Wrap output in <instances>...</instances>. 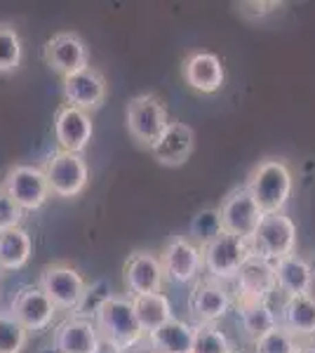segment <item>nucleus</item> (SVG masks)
Instances as JSON below:
<instances>
[{"instance_id":"nucleus-1","label":"nucleus","mask_w":315,"mask_h":353,"mask_svg":"<svg viewBox=\"0 0 315 353\" xmlns=\"http://www.w3.org/2000/svg\"><path fill=\"white\" fill-rule=\"evenodd\" d=\"M94 325L101 337V344L118 353L132 349L144 339V330L136 321L134 304L130 297L108 294L101 299L94 309Z\"/></svg>"},{"instance_id":"nucleus-2","label":"nucleus","mask_w":315,"mask_h":353,"mask_svg":"<svg viewBox=\"0 0 315 353\" xmlns=\"http://www.w3.org/2000/svg\"><path fill=\"white\" fill-rule=\"evenodd\" d=\"M245 189L252 193L263 214H278L285 212V205L294 189V176L283 158L271 156L252 168Z\"/></svg>"},{"instance_id":"nucleus-3","label":"nucleus","mask_w":315,"mask_h":353,"mask_svg":"<svg viewBox=\"0 0 315 353\" xmlns=\"http://www.w3.org/2000/svg\"><path fill=\"white\" fill-rule=\"evenodd\" d=\"M125 121H128V132L136 144L151 149L153 144L163 137L167 130L170 113L167 106L163 104L158 94H136L128 101V111H125Z\"/></svg>"},{"instance_id":"nucleus-4","label":"nucleus","mask_w":315,"mask_h":353,"mask_svg":"<svg viewBox=\"0 0 315 353\" xmlns=\"http://www.w3.org/2000/svg\"><path fill=\"white\" fill-rule=\"evenodd\" d=\"M250 248L254 257L276 264V261L296 252V224L285 212L263 214L259 229L254 231L250 241Z\"/></svg>"},{"instance_id":"nucleus-5","label":"nucleus","mask_w":315,"mask_h":353,"mask_svg":"<svg viewBox=\"0 0 315 353\" xmlns=\"http://www.w3.org/2000/svg\"><path fill=\"white\" fill-rule=\"evenodd\" d=\"M38 285L52 299L57 309L73 311L83 304V299L88 297V283H85L83 273H80L73 264L66 261H54L48 264L40 271Z\"/></svg>"},{"instance_id":"nucleus-6","label":"nucleus","mask_w":315,"mask_h":353,"mask_svg":"<svg viewBox=\"0 0 315 353\" xmlns=\"http://www.w3.org/2000/svg\"><path fill=\"white\" fill-rule=\"evenodd\" d=\"M254 257L250 243L243 241L238 236L223 231L216 241H212L210 245L203 248V264L205 271L210 273V278L214 281H236V276L240 273L247 261Z\"/></svg>"},{"instance_id":"nucleus-7","label":"nucleus","mask_w":315,"mask_h":353,"mask_svg":"<svg viewBox=\"0 0 315 353\" xmlns=\"http://www.w3.org/2000/svg\"><path fill=\"white\" fill-rule=\"evenodd\" d=\"M50 193L57 198H76L85 191L90 179V168L83 153L54 151L43 165Z\"/></svg>"},{"instance_id":"nucleus-8","label":"nucleus","mask_w":315,"mask_h":353,"mask_svg":"<svg viewBox=\"0 0 315 353\" xmlns=\"http://www.w3.org/2000/svg\"><path fill=\"white\" fill-rule=\"evenodd\" d=\"M219 217L221 226L226 233L238 236L243 241H252L254 231L259 229V221L263 219V212L259 210V205L252 198V193L245 186H238L228 193L219 205Z\"/></svg>"},{"instance_id":"nucleus-9","label":"nucleus","mask_w":315,"mask_h":353,"mask_svg":"<svg viewBox=\"0 0 315 353\" xmlns=\"http://www.w3.org/2000/svg\"><path fill=\"white\" fill-rule=\"evenodd\" d=\"M3 186L24 212H36L52 196L43 168H33V165H12L5 174Z\"/></svg>"},{"instance_id":"nucleus-10","label":"nucleus","mask_w":315,"mask_h":353,"mask_svg":"<svg viewBox=\"0 0 315 353\" xmlns=\"http://www.w3.org/2000/svg\"><path fill=\"white\" fill-rule=\"evenodd\" d=\"M160 261H163L165 281L174 283V285H184V283L196 281L200 271L205 269L203 250L184 236H174L165 245Z\"/></svg>"},{"instance_id":"nucleus-11","label":"nucleus","mask_w":315,"mask_h":353,"mask_svg":"<svg viewBox=\"0 0 315 353\" xmlns=\"http://www.w3.org/2000/svg\"><path fill=\"white\" fill-rule=\"evenodd\" d=\"M43 59L54 73L66 78L90 66V50L78 33L66 31V33H57V36H52L45 43Z\"/></svg>"},{"instance_id":"nucleus-12","label":"nucleus","mask_w":315,"mask_h":353,"mask_svg":"<svg viewBox=\"0 0 315 353\" xmlns=\"http://www.w3.org/2000/svg\"><path fill=\"white\" fill-rule=\"evenodd\" d=\"M123 283L128 288L130 299L141 297V294L163 292V261H160L158 254L144 252V250L132 252L123 266Z\"/></svg>"},{"instance_id":"nucleus-13","label":"nucleus","mask_w":315,"mask_h":353,"mask_svg":"<svg viewBox=\"0 0 315 353\" xmlns=\"http://www.w3.org/2000/svg\"><path fill=\"white\" fill-rule=\"evenodd\" d=\"M61 92H64L66 106L92 113L101 109V104L106 101V81L96 68L88 66L73 76L61 78Z\"/></svg>"},{"instance_id":"nucleus-14","label":"nucleus","mask_w":315,"mask_h":353,"mask_svg":"<svg viewBox=\"0 0 315 353\" xmlns=\"http://www.w3.org/2000/svg\"><path fill=\"white\" fill-rule=\"evenodd\" d=\"M10 313L21 323L28 334L31 332H45L54 321L57 306L52 299L40 290V285H26L14 294Z\"/></svg>"},{"instance_id":"nucleus-15","label":"nucleus","mask_w":315,"mask_h":353,"mask_svg":"<svg viewBox=\"0 0 315 353\" xmlns=\"http://www.w3.org/2000/svg\"><path fill=\"white\" fill-rule=\"evenodd\" d=\"M236 285V301L238 304H254V301H268L276 292V266L266 259L252 257L247 264L240 269L233 281Z\"/></svg>"},{"instance_id":"nucleus-16","label":"nucleus","mask_w":315,"mask_h":353,"mask_svg":"<svg viewBox=\"0 0 315 353\" xmlns=\"http://www.w3.org/2000/svg\"><path fill=\"white\" fill-rule=\"evenodd\" d=\"M231 294L214 278H205L193 285L188 294V309L191 316L198 321V325H214L219 318L231 311Z\"/></svg>"},{"instance_id":"nucleus-17","label":"nucleus","mask_w":315,"mask_h":353,"mask_svg":"<svg viewBox=\"0 0 315 353\" xmlns=\"http://www.w3.org/2000/svg\"><path fill=\"white\" fill-rule=\"evenodd\" d=\"M94 134V125L90 113L73 109V106H59L54 113V139L59 151L83 153L88 149L90 139Z\"/></svg>"},{"instance_id":"nucleus-18","label":"nucleus","mask_w":315,"mask_h":353,"mask_svg":"<svg viewBox=\"0 0 315 353\" xmlns=\"http://www.w3.org/2000/svg\"><path fill=\"white\" fill-rule=\"evenodd\" d=\"M101 337L96 332L94 321L83 316L66 318L54 330V351L57 353H99Z\"/></svg>"},{"instance_id":"nucleus-19","label":"nucleus","mask_w":315,"mask_h":353,"mask_svg":"<svg viewBox=\"0 0 315 353\" xmlns=\"http://www.w3.org/2000/svg\"><path fill=\"white\" fill-rule=\"evenodd\" d=\"M184 81L188 88H193L196 92L212 94L219 92L226 81V71L221 66V59L212 52H193L184 59L181 66Z\"/></svg>"},{"instance_id":"nucleus-20","label":"nucleus","mask_w":315,"mask_h":353,"mask_svg":"<svg viewBox=\"0 0 315 353\" xmlns=\"http://www.w3.org/2000/svg\"><path fill=\"white\" fill-rule=\"evenodd\" d=\"M196 146V134L186 123H170L163 137L151 146V156L165 168H179L184 165Z\"/></svg>"},{"instance_id":"nucleus-21","label":"nucleus","mask_w":315,"mask_h":353,"mask_svg":"<svg viewBox=\"0 0 315 353\" xmlns=\"http://www.w3.org/2000/svg\"><path fill=\"white\" fill-rule=\"evenodd\" d=\"M280 327L289 332L294 339H313L315 337V297L313 294H299L287 297L278 313Z\"/></svg>"},{"instance_id":"nucleus-22","label":"nucleus","mask_w":315,"mask_h":353,"mask_svg":"<svg viewBox=\"0 0 315 353\" xmlns=\"http://www.w3.org/2000/svg\"><path fill=\"white\" fill-rule=\"evenodd\" d=\"M276 285L280 292L287 297H299V294H311L315 271L311 261H306L299 254H289V257L276 261Z\"/></svg>"},{"instance_id":"nucleus-23","label":"nucleus","mask_w":315,"mask_h":353,"mask_svg":"<svg viewBox=\"0 0 315 353\" xmlns=\"http://www.w3.org/2000/svg\"><path fill=\"white\" fill-rule=\"evenodd\" d=\"M236 318L243 330L245 339L256 344L268 332L280 327L278 313L271 309L268 301H254V304H236Z\"/></svg>"},{"instance_id":"nucleus-24","label":"nucleus","mask_w":315,"mask_h":353,"mask_svg":"<svg viewBox=\"0 0 315 353\" xmlns=\"http://www.w3.org/2000/svg\"><path fill=\"white\" fill-rule=\"evenodd\" d=\"M193 339H196V327L176 318L148 334V344L156 353H191Z\"/></svg>"},{"instance_id":"nucleus-25","label":"nucleus","mask_w":315,"mask_h":353,"mask_svg":"<svg viewBox=\"0 0 315 353\" xmlns=\"http://www.w3.org/2000/svg\"><path fill=\"white\" fill-rule=\"evenodd\" d=\"M132 304H134L136 321H139L144 334L156 332L158 327H163L165 323H170L172 318H174L172 301L167 299V294H165V292L141 294V297L132 299Z\"/></svg>"},{"instance_id":"nucleus-26","label":"nucleus","mask_w":315,"mask_h":353,"mask_svg":"<svg viewBox=\"0 0 315 353\" xmlns=\"http://www.w3.org/2000/svg\"><path fill=\"white\" fill-rule=\"evenodd\" d=\"M33 243L31 236L17 226V229L0 233V269L3 271H19L31 259Z\"/></svg>"},{"instance_id":"nucleus-27","label":"nucleus","mask_w":315,"mask_h":353,"mask_svg":"<svg viewBox=\"0 0 315 353\" xmlns=\"http://www.w3.org/2000/svg\"><path fill=\"white\" fill-rule=\"evenodd\" d=\"M21 57H24V48H21L19 31L0 21V76H10L21 66Z\"/></svg>"},{"instance_id":"nucleus-28","label":"nucleus","mask_w":315,"mask_h":353,"mask_svg":"<svg viewBox=\"0 0 315 353\" xmlns=\"http://www.w3.org/2000/svg\"><path fill=\"white\" fill-rule=\"evenodd\" d=\"M223 233L221 226V217H219V208H207V210H200L196 217L191 219V226H188V241L196 243L200 250L205 245H210L212 241H216Z\"/></svg>"},{"instance_id":"nucleus-29","label":"nucleus","mask_w":315,"mask_h":353,"mask_svg":"<svg viewBox=\"0 0 315 353\" xmlns=\"http://www.w3.org/2000/svg\"><path fill=\"white\" fill-rule=\"evenodd\" d=\"M26 341L28 330L10 311H0V353H21Z\"/></svg>"},{"instance_id":"nucleus-30","label":"nucleus","mask_w":315,"mask_h":353,"mask_svg":"<svg viewBox=\"0 0 315 353\" xmlns=\"http://www.w3.org/2000/svg\"><path fill=\"white\" fill-rule=\"evenodd\" d=\"M233 346L228 341L226 332H221L216 325H198L196 339H193L191 353H231Z\"/></svg>"},{"instance_id":"nucleus-31","label":"nucleus","mask_w":315,"mask_h":353,"mask_svg":"<svg viewBox=\"0 0 315 353\" xmlns=\"http://www.w3.org/2000/svg\"><path fill=\"white\" fill-rule=\"evenodd\" d=\"M301 341L294 339L289 332H285L283 327L273 330L268 332L266 337L259 339L254 344V351L256 353H299L301 351Z\"/></svg>"},{"instance_id":"nucleus-32","label":"nucleus","mask_w":315,"mask_h":353,"mask_svg":"<svg viewBox=\"0 0 315 353\" xmlns=\"http://www.w3.org/2000/svg\"><path fill=\"white\" fill-rule=\"evenodd\" d=\"M21 217H24V210L14 203L5 186H0V233L17 229L21 224Z\"/></svg>"},{"instance_id":"nucleus-33","label":"nucleus","mask_w":315,"mask_h":353,"mask_svg":"<svg viewBox=\"0 0 315 353\" xmlns=\"http://www.w3.org/2000/svg\"><path fill=\"white\" fill-rule=\"evenodd\" d=\"M238 12L245 17V19H263V17L278 12L283 8V3H276V0H250V3H238L236 5Z\"/></svg>"},{"instance_id":"nucleus-34","label":"nucleus","mask_w":315,"mask_h":353,"mask_svg":"<svg viewBox=\"0 0 315 353\" xmlns=\"http://www.w3.org/2000/svg\"><path fill=\"white\" fill-rule=\"evenodd\" d=\"M299 353H315V344H306V346H301V351Z\"/></svg>"},{"instance_id":"nucleus-35","label":"nucleus","mask_w":315,"mask_h":353,"mask_svg":"<svg viewBox=\"0 0 315 353\" xmlns=\"http://www.w3.org/2000/svg\"><path fill=\"white\" fill-rule=\"evenodd\" d=\"M99 353H118V351H113V349H108V346H106V349H104V346H101V351Z\"/></svg>"},{"instance_id":"nucleus-36","label":"nucleus","mask_w":315,"mask_h":353,"mask_svg":"<svg viewBox=\"0 0 315 353\" xmlns=\"http://www.w3.org/2000/svg\"><path fill=\"white\" fill-rule=\"evenodd\" d=\"M231 353H243V351H238V349H233V351H231Z\"/></svg>"},{"instance_id":"nucleus-37","label":"nucleus","mask_w":315,"mask_h":353,"mask_svg":"<svg viewBox=\"0 0 315 353\" xmlns=\"http://www.w3.org/2000/svg\"><path fill=\"white\" fill-rule=\"evenodd\" d=\"M0 281H3V269H0Z\"/></svg>"}]
</instances>
